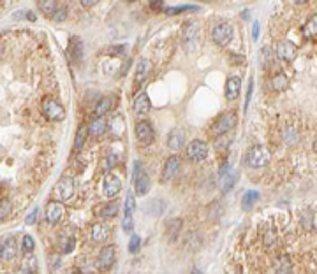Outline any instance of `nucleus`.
<instances>
[{
  "label": "nucleus",
  "mask_w": 317,
  "mask_h": 274,
  "mask_svg": "<svg viewBox=\"0 0 317 274\" xmlns=\"http://www.w3.org/2000/svg\"><path fill=\"white\" fill-rule=\"evenodd\" d=\"M303 33L308 39H317V14L303 25Z\"/></svg>",
  "instance_id": "26"
},
{
  "label": "nucleus",
  "mask_w": 317,
  "mask_h": 274,
  "mask_svg": "<svg viewBox=\"0 0 317 274\" xmlns=\"http://www.w3.org/2000/svg\"><path fill=\"white\" fill-rule=\"evenodd\" d=\"M132 183H134L136 193L141 197H145L150 190V176L147 174V170L141 169V163H134V170H132Z\"/></svg>",
  "instance_id": "4"
},
{
  "label": "nucleus",
  "mask_w": 317,
  "mask_h": 274,
  "mask_svg": "<svg viewBox=\"0 0 317 274\" xmlns=\"http://www.w3.org/2000/svg\"><path fill=\"white\" fill-rule=\"evenodd\" d=\"M291 269H293V265H291V262H289L287 257L277 258V262L273 264L275 272H291Z\"/></svg>",
  "instance_id": "30"
},
{
  "label": "nucleus",
  "mask_w": 317,
  "mask_h": 274,
  "mask_svg": "<svg viewBox=\"0 0 317 274\" xmlns=\"http://www.w3.org/2000/svg\"><path fill=\"white\" fill-rule=\"evenodd\" d=\"M18 255V243L14 237H7L0 243V260L9 262Z\"/></svg>",
  "instance_id": "12"
},
{
  "label": "nucleus",
  "mask_w": 317,
  "mask_h": 274,
  "mask_svg": "<svg viewBox=\"0 0 317 274\" xmlns=\"http://www.w3.org/2000/svg\"><path fill=\"white\" fill-rule=\"evenodd\" d=\"M79 2H81V4H83V6H85V7H94L95 4L99 2V0H79Z\"/></svg>",
  "instance_id": "45"
},
{
  "label": "nucleus",
  "mask_w": 317,
  "mask_h": 274,
  "mask_svg": "<svg viewBox=\"0 0 317 274\" xmlns=\"http://www.w3.org/2000/svg\"><path fill=\"white\" fill-rule=\"evenodd\" d=\"M69 55L72 62L79 63L83 60V43L79 37H71V46H69Z\"/></svg>",
  "instance_id": "18"
},
{
  "label": "nucleus",
  "mask_w": 317,
  "mask_h": 274,
  "mask_svg": "<svg viewBox=\"0 0 317 274\" xmlns=\"http://www.w3.org/2000/svg\"><path fill=\"white\" fill-rule=\"evenodd\" d=\"M148 72H150V65H148V62L147 60H141V62L137 63V68H136L134 91H137L141 86L145 85V81H147V78H148Z\"/></svg>",
  "instance_id": "16"
},
{
  "label": "nucleus",
  "mask_w": 317,
  "mask_h": 274,
  "mask_svg": "<svg viewBox=\"0 0 317 274\" xmlns=\"http://www.w3.org/2000/svg\"><path fill=\"white\" fill-rule=\"evenodd\" d=\"M236 125V113H224L217 118V121L212 125L210 132H212L213 137H219V135H226L229 130H233V127Z\"/></svg>",
  "instance_id": "2"
},
{
  "label": "nucleus",
  "mask_w": 317,
  "mask_h": 274,
  "mask_svg": "<svg viewBox=\"0 0 317 274\" xmlns=\"http://www.w3.org/2000/svg\"><path fill=\"white\" fill-rule=\"evenodd\" d=\"M36 220H37V208H34L32 213L28 215V218H26V223H28V225H32V223H36Z\"/></svg>",
  "instance_id": "42"
},
{
  "label": "nucleus",
  "mask_w": 317,
  "mask_h": 274,
  "mask_svg": "<svg viewBox=\"0 0 317 274\" xmlns=\"http://www.w3.org/2000/svg\"><path fill=\"white\" fill-rule=\"evenodd\" d=\"M55 192H56V197H59L60 200H69L72 195H74V192H76L74 178H71V176L62 178V180L59 181V185H56Z\"/></svg>",
  "instance_id": "10"
},
{
  "label": "nucleus",
  "mask_w": 317,
  "mask_h": 274,
  "mask_svg": "<svg viewBox=\"0 0 317 274\" xmlns=\"http://www.w3.org/2000/svg\"><path fill=\"white\" fill-rule=\"evenodd\" d=\"M67 18V9L64 6H59L56 7V11L53 13V16H51V20H55V21H64Z\"/></svg>",
  "instance_id": "38"
},
{
  "label": "nucleus",
  "mask_w": 317,
  "mask_h": 274,
  "mask_svg": "<svg viewBox=\"0 0 317 274\" xmlns=\"http://www.w3.org/2000/svg\"><path fill=\"white\" fill-rule=\"evenodd\" d=\"M257 200H259L257 190H249V192H245L243 193V197H242V208L245 209V211H249V209H252V206L257 202Z\"/></svg>",
  "instance_id": "22"
},
{
  "label": "nucleus",
  "mask_w": 317,
  "mask_h": 274,
  "mask_svg": "<svg viewBox=\"0 0 317 274\" xmlns=\"http://www.w3.org/2000/svg\"><path fill=\"white\" fill-rule=\"evenodd\" d=\"M21 271L23 272H36L37 271V262H36V257H25L23 258V265H21Z\"/></svg>",
  "instance_id": "33"
},
{
  "label": "nucleus",
  "mask_w": 317,
  "mask_h": 274,
  "mask_svg": "<svg viewBox=\"0 0 317 274\" xmlns=\"http://www.w3.org/2000/svg\"><path fill=\"white\" fill-rule=\"evenodd\" d=\"M120 190H122L120 178L111 173L106 174L104 181H102V192H104V195L108 197V199H113V197H117L118 193H120Z\"/></svg>",
  "instance_id": "8"
},
{
  "label": "nucleus",
  "mask_w": 317,
  "mask_h": 274,
  "mask_svg": "<svg viewBox=\"0 0 317 274\" xmlns=\"http://www.w3.org/2000/svg\"><path fill=\"white\" fill-rule=\"evenodd\" d=\"M183 141H185V135H183V132L180 128H177V130H173L167 135V148H171V150H180L183 146Z\"/></svg>",
  "instance_id": "21"
},
{
  "label": "nucleus",
  "mask_w": 317,
  "mask_h": 274,
  "mask_svg": "<svg viewBox=\"0 0 317 274\" xmlns=\"http://www.w3.org/2000/svg\"><path fill=\"white\" fill-rule=\"evenodd\" d=\"M111 106H113V98L111 97L101 98V100L97 102V106H95V109H94L95 116H104V114L108 113L109 109H111Z\"/></svg>",
  "instance_id": "25"
},
{
  "label": "nucleus",
  "mask_w": 317,
  "mask_h": 274,
  "mask_svg": "<svg viewBox=\"0 0 317 274\" xmlns=\"http://www.w3.org/2000/svg\"><path fill=\"white\" fill-rule=\"evenodd\" d=\"M117 162H118V160H114V155H109V158H108V165H106V167H108V169H111V167L117 165Z\"/></svg>",
  "instance_id": "46"
},
{
  "label": "nucleus",
  "mask_w": 317,
  "mask_h": 274,
  "mask_svg": "<svg viewBox=\"0 0 317 274\" xmlns=\"http://www.w3.org/2000/svg\"><path fill=\"white\" fill-rule=\"evenodd\" d=\"M180 228H182V220H178V218H175L173 222L167 223V230H166L167 239H169V241H175V239L178 237V232H180Z\"/></svg>",
  "instance_id": "29"
},
{
  "label": "nucleus",
  "mask_w": 317,
  "mask_h": 274,
  "mask_svg": "<svg viewBox=\"0 0 317 274\" xmlns=\"http://www.w3.org/2000/svg\"><path fill=\"white\" fill-rule=\"evenodd\" d=\"M87 135H89V127H87V125H79L78 132H76V137H74L76 150H81L83 144H85V141H87Z\"/></svg>",
  "instance_id": "27"
},
{
  "label": "nucleus",
  "mask_w": 317,
  "mask_h": 274,
  "mask_svg": "<svg viewBox=\"0 0 317 274\" xmlns=\"http://www.w3.org/2000/svg\"><path fill=\"white\" fill-rule=\"evenodd\" d=\"M296 2H298V4H307L308 0H296Z\"/></svg>",
  "instance_id": "48"
},
{
  "label": "nucleus",
  "mask_w": 317,
  "mask_h": 274,
  "mask_svg": "<svg viewBox=\"0 0 317 274\" xmlns=\"http://www.w3.org/2000/svg\"><path fill=\"white\" fill-rule=\"evenodd\" d=\"M185 11H197L196 6H180V7H167L166 13L167 14H180L185 13Z\"/></svg>",
  "instance_id": "36"
},
{
  "label": "nucleus",
  "mask_w": 317,
  "mask_h": 274,
  "mask_svg": "<svg viewBox=\"0 0 317 274\" xmlns=\"http://www.w3.org/2000/svg\"><path fill=\"white\" fill-rule=\"evenodd\" d=\"M240 90H242V79L240 76H229L226 81V98L227 100H236L240 97Z\"/></svg>",
  "instance_id": "14"
},
{
  "label": "nucleus",
  "mask_w": 317,
  "mask_h": 274,
  "mask_svg": "<svg viewBox=\"0 0 317 274\" xmlns=\"http://www.w3.org/2000/svg\"><path fill=\"white\" fill-rule=\"evenodd\" d=\"M270 160H272V153H270L268 148L265 146H252L245 155V163L250 169H261V167L268 165Z\"/></svg>",
  "instance_id": "1"
},
{
  "label": "nucleus",
  "mask_w": 317,
  "mask_h": 274,
  "mask_svg": "<svg viewBox=\"0 0 317 274\" xmlns=\"http://www.w3.org/2000/svg\"><path fill=\"white\" fill-rule=\"evenodd\" d=\"M238 180V174L236 173H224L222 174V190L229 192V190L235 186V181Z\"/></svg>",
  "instance_id": "32"
},
{
  "label": "nucleus",
  "mask_w": 317,
  "mask_h": 274,
  "mask_svg": "<svg viewBox=\"0 0 317 274\" xmlns=\"http://www.w3.org/2000/svg\"><path fill=\"white\" fill-rule=\"evenodd\" d=\"M212 39L215 41V44L222 46V48L227 46L233 39V26L226 21L215 25V28L212 30Z\"/></svg>",
  "instance_id": "6"
},
{
  "label": "nucleus",
  "mask_w": 317,
  "mask_h": 274,
  "mask_svg": "<svg viewBox=\"0 0 317 274\" xmlns=\"http://www.w3.org/2000/svg\"><path fill=\"white\" fill-rule=\"evenodd\" d=\"M136 137L141 144H150L154 141V128H152L150 121L141 120L136 125Z\"/></svg>",
  "instance_id": "13"
},
{
  "label": "nucleus",
  "mask_w": 317,
  "mask_h": 274,
  "mask_svg": "<svg viewBox=\"0 0 317 274\" xmlns=\"http://www.w3.org/2000/svg\"><path fill=\"white\" fill-rule=\"evenodd\" d=\"M109 227L106 225V223H95L94 227H92V239H94L95 243H104L106 239L109 237Z\"/></svg>",
  "instance_id": "19"
},
{
  "label": "nucleus",
  "mask_w": 317,
  "mask_h": 274,
  "mask_svg": "<svg viewBox=\"0 0 317 274\" xmlns=\"http://www.w3.org/2000/svg\"><path fill=\"white\" fill-rule=\"evenodd\" d=\"M252 90H254V81H249V90H247V98H245V109L249 108V102H250V97H252Z\"/></svg>",
  "instance_id": "41"
},
{
  "label": "nucleus",
  "mask_w": 317,
  "mask_h": 274,
  "mask_svg": "<svg viewBox=\"0 0 317 274\" xmlns=\"http://www.w3.org/2000/svg\"><path fill=\"white\" fill-rule=\"evenodd\" d=\"M150 98H148L147 93H139L136 97L134 100V113L139 114V116H143V114H147L148 111H150Z\"/></svg>",
  "instance_id": "20"
},
{
  "label": "nucleus",
  "mask_w": 317,
  "mask_h": 274,
  "mask_svg": "<svg viewBox=\"0 0 317 274\" xmlns=\"http://www.w3.org/2000/svg\"><path fill=\"white\" fill-rule=\"evenodd\" d=\"M287 85H289V79H287V76H285L284 72H278L277 76H273V78H272V86H273V90L282 91V90L287 88Z\"/></svg>",
  "instance_id": "28"
},
{
  "label": "nucleus",
  "mask_w": 317,
  "mask_h": 274,
  "mask_svg": "<svg viewBox=\"0 0 317 274\" xmlns=\"http://www.w3.org/2000/svg\"><path fill=\"white\" fill-rule=\"evenodd\" d=\"M301 225H303L305 230H314V228H315L314 209H305V211L301 213Z\"/></svg>",
  "instance_id": "23"
},
{
  "label": "nucleus",
  "mask_w": 317,
  "mask_h": 274,
  "mask_svg": "<svg viewBox=\"0 0 317 274\" xmlns=\"http://www.w3.org/2000/svg\"><path fill=\"white\" fill-rule=\"evenodd\" d=\"M314 151H315V153H317V137H315V139H314Z\"/></svg>",
  "instance_id": "47"
},
{
  "label": "nucleus",
  "mask_w": 317,
  "mask_h": 274,
  "mask_svg": "<svg viewBox=\"0 0 317 274\" xmlns=\"http://www.w3.org/2000/svg\"><path fill=\"white\" fill-rule=\"evenodd\" d=\"M41 108H43V113L46 114V118H49L51 121H62L64 118H66V109H64V106L53 97H46L43 100V104H41Z\"/></svg>",
  "instance_id": "3"
},
{
  "label": "nucleus",
  "mask_w": 317,
  "mask_h": 274,
  "mask_svg": "<svg viewBox=\"0 0 317 274\" xmlns=\"http://www.w3.org/2000/svg\"><path fill=\"white\" fill-rule=\"evenodd\" d=\"M114 258H117V248H114V245H108L99 253L97 264L95 265H97L99 271H109L114 264Z\"/></svg>",
  "instance_id": "7"
},
{
  "label": "nucleus",
  "mask_w": 317,
  "mask_h": 274,
  "mask_svg": "<svg viewBox=\"0 0 317 274\" xmlns=\"http://www.w3.org/2000/svg\"><path fill=\"white\" fill-rule=\"evenodd\" d=\"M187 157L192 162H203L208 157V146H206L205 141L201 139H192L187 144Z\"/></svg>",
  "instance_id": "5"
},
{
  "label": "nucleus",
  "mask_w": 317,
  "mask_h": 274,
  "mask_svg": "<svg viewBox=\"0 0 317 274\" xmlns=\"http://www.w3.org/2000/svg\"><path fill=\"white\" fill-rule=\"evenodd\" d=\"M106 130H108V121H106L104 116H95L89 123V132L95 137L102 135Z\"/></svg>",
  "instance_id": "17"
},
{
  "label": "nucleus",
  "mask_w": 317,
  "mask_h": 274,
  "mask_svg": "<svg viewBox=\"0 0 317 274\" xmlns=\"http://www.w3.org/2000/svg\"><path fill=\"white\" fill-rule=\"evenodd\" d=\"M11 211H13V206L7 199H0V220L7 218V216L11 215Z\"/></svg>",
  "instance_id": "35"
},
{
  "label": "nucleus",
  "mask_w": 317,
  "mask_h": 274,
  "mask_svg": "<svg viewBox=\"0 0 317 274\" xmlns=\"http://www.w3.org/2000/svg\"><path fill=\"white\" fill-rule=\"evenodd\" d=\"M34 239H32V235H25L23 237V250L25 251H32L34 250Z\"/></svg>",
  "instance_id": "39"
},
{
  "label": "nucleus",
  "mask_w": 317,
  "mask_h": 274,
  "mask_svg": "<svg viewBox=\"0 0 317 274\" xmlns=\"http://www.w3.org/2000/svg\"><path fill=\"white\" fill-rule=\"evenodd\" d=\"M164 0H150V7L152 9H162Z\"/></svg>",
  "instance_id": "44"
},
{
  "label": "nucleus",
  "mask_w": 317,
  "mask_h": 274,
  "mask_svg": "<svg viewBox=\"0 0 317 274\" xmlns=\"http://www.w3.org/2000/svg\"><path fill=\"white\" fill-rule=\"evenodd\" d=\"M180 170V158L178 157H169L164 163L162 169V181H171Z\"/></svg>",
  "instance_id": "15"
},
{
  "label": "nucleus",
  "mask_w": 317,
  "mask_h": 274,
  "mask_svg": "<svg viewBox=\"0 0 317 274\" xmlns=\"http://www.w3.org/2000/svg\"><path fill=\"white\" fill-rule=\"evenodd\" d=\"M275 53H277V58L282 60V62H295L298 55V48L291 41H280L277 44V51Z\"/></svg>",
  "instance_id": "9"
},
{
  "label": "nucleus",
  "mask_w": 317,
  "mask_h": 274,
  "mask_svg": "<svg viewBox=\"0 0 317 274\" xmlns=\"http://www.w3.org/2000/svg\"><path fill=\"white\" fill-rule=\"evenodd\" d=\"M252 39H254V41L259 39V23L257 21H255L254 26H252Z\"/></svg>",
  "instance_id": "43"
},
{
  "label": "nucleus",
  "mask_w": 317,
  "mask_h": 274,
  "mask_svg": "<svg viewBox=\"0 0 317 274\" xmlns=\"http://www.w3.org/2000/svg\"><path fill=\"white\" fill-rule=\"evenodd\" d=\"M134 209H136V199H134V195L129 192L127 195H125V215L124 216H132Z\"/></svg>",
  "instance_id": "34"
},
{
  "label": "nucleus",
  "mask_w": 317,
  "mask_h": 274,
  "mask_svg": "<svg viewBox=\"0 0 317 274\" xmlns=\"http://www.w3.org/2000/svg\"><path fill=\"white\" fill-rule=\"evenodd\" d=\"M117 215H118V204L117 202H109L102 209H99V216H101V218H113V216H117Z\"/></svg>",
  "instance_id": "31"
},
{
  "label": "nucleus",
  "mask_w": 317,
  "mask_h": 274,
  "mask_svg": "<svg viewBox=\"0 0 317 274\" xmlns=\"http://www.w3.org/2000/svg\"><path fill=\"white\" fill-rule=\"evenodd\" d=\"M141 248V239H139V235H136V234H132L131 235V241H129V251L131 253H137Z\"/></svg>",
  "instance_id": "37"
},
{
  "label": "nucleus",
  "mask_w": 317,
  "mask_h": 274,
  "mask_svg": "<svg viewBox=\"0 0 317 274\" xmlns=\"http://www.w3.org/2000/svg\"><path fill=\"white\" fill-rule=\"evenodd\" d=\"M122 227H124L125 232L132 230V216H124V222H122Z\"/></svg>",
  "instance_id": "40"
},
{
  "label": "nucleus",
  "mask_w": 317,
  "mask_h": 274,
  "mask_svg": "<svg viewBox=\"0 0 317 274\" xmlns=\"http://www.w3.org/2000/svg\"><path fill=\"white\" fill-rule=\"evenodd\" d=\"M66 216V208L62 202H49L46 206V220H48L51 225L60 223Z\"/></svg>",
  "instance_id": "11"
},
{
  "label": "nucleus",
  "mask_w": 317,
  "mask_h": 274,
  "mask_svg": "<svg viewBox=\"0 0 317 274\" xmlns=\"http://www.w3.org/2000/svg\"><path fill=\"white\" fill-rule=\"evenodd\" d=\"M37 6H39V11L44 14V16H53V13L56 11V7H59V4H56V0H37Z\"/></svg>",
  "instance_id": "24"
}]
</instances>
